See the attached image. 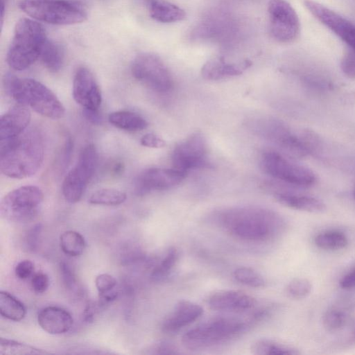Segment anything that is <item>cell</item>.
Returning <instances> with one entry per match:
<instances>
[{"instance_id": "cell-48", "label": "cell", "mask_w": 355, "mask_h": 355, "mask_svg": "<svg viewBox=\"0 0 355 355\" xmlns=\"http://www.w3.org/2000/svg\"><path fill=\"white\" fill-rule=\"evenodd\" d=\"M6 0H1V24H3V17H4V13H5V10H6Z\"/></svg>"}, {"instance_id": "cell-15", "label": "cell", "mask_w": 355, "mask_h": 355, "mask_svg": "<svg viewBox=\"0 0 355 355\" xmlns=\"http://www.w3.org/2000/svg\"><path fill=\"white\" fill-rule=\"evenodd\" d=\"M187 173L174 168H150L141 172L135 182V192L144 196L154 191H163L180 184Z\"/></svg>"}, {"instance_id": "cell-17", "label": "cell", "mask_w": 355, "mask_h": 355, "mask_svg": "<svg viewBox=\"0 0 355 355\" xmlns=\"http://www.w3.org/2000/svg\"><path fill=\"white\" fill-rule=\"evenodd\" d=\"M270 191L279 203L288 208L310 213H321L326 210L325 204L320 199L286 187L270 186Z\"/></svg>"}, {"instance_id": "cell-7", "label": "cell", "mask_w": 355, "mask_h": 355, "mask_svg": "<svg viewBox=\"0 0 355 355\" xmlns=\"http://www.w3.org/2000/svg\"><path fill=\"white\" fill-rule=\"evenodd\" d=\"M18 8L33 19L53 25H73L87 18L84 4L76 0H20Z\"/></svg>"}, {"instance_id": "cell-47", "label": "cell", "mask_w": 355, "mask_h": 355, "mask_svg": "<svg viewBox=\"0 0 355 355\" xmlns=\"http://www.w3.org/2000/svg\"><path fill=\"white\" fill-rule=\"evenodd\" d=\"M83 112H84L85 117L92 123H101L102 119L98 112V110H93L84 109Z\"/></svg>"}, {"instance_id": "cell-36", "label": "cell", "mask_w": 355, "mask_h": 355, "mask_svg": "<svg viewBox=\"0 0 355 355\" xmlns=\"http://www.w3.org/2000/svg\"><path fill=\"white\" fill-rule=\"evenodd\" d=\"M340 69L345 76L355 79V49L346 48L340 60Z\"/></svg>"}, {"instance_id": "cell-5", "label": "cell", "mask_w": 355, "mask_h": 355, "mask_svg": "<svg viewBox=\"0 0 355 355\" xmlns=\"http://www.w3.org/2000/svg\"><path fill=\"white\" fill-rule=\"evenodd\" d=\"M47 40L45 29L37 21L20 19L6 54L9 67L16 71L29 68L40 58Z\"/></svg>"}, {"instance_id": "cell-38", "label": "cell", "mask_w": 355, "mask_h": 355, "mask_svg": "<svg viewBox=\"0 0 355 355\" xmlns=\"http://www.w3.org/2000/svg\"><path fill=\"white\" fill-rule=\"evenodd\" d=\"M95 284L99 294L110 292L116 286V280L109 274H100L95 279Z\"/></svg>"}, {"instance_id": "cell-30", "label": "cell", "mask_w": 355, "mask_h": 355, "mask_svg": "<svg viewBox=\"0 0 355 355\" xmlns=\"http://www.w3.org/2000/svg\"><path fill=\"white\" fill-rule=\"evenodd\" d=\"M180 259V251L175 247L170 248L164 258L153 268L150 277L159 282L166 278L173 271Z\"/></svg>"}, {"instance_id": "cell-14", "label": "cell", "mask_w": 355, "mask_h": 355, "mask_svg": "<svg viewBox=\"0 0 355 355\" xmlns=\"http://www.w3.org/2000/svg\"><path fill=\"white\" fill-rule=\"evenodd\" d=\"M309 12L337 35L348 47L355 49V25L328 7L314 0H304Z\"/></svg>"}, {"instance_id": "cell-42", "label": "cell", "mask_w": 355, "mask_h": 355, "mask_svg": "<svg viewBox=\"0 0 355 355\" xmlns=\"http://www.w3.org/2000/svg\"><path fill=\"white\" fill-rule=\"evenodd\" d=\"M142 146L148 148H162L165 146L164 141L153 133H147L140 139Z\"/></svg>"}, {"instance_id": "cell-43", "label": "cell", "mask_w": 355, "mask_h": 355, "mask_svg": "<svg viewBox=\"0 0 355 355\" xmlns=\"http://www.w3.org/2000/svg\"><path fill=\"white\" fill-rule=\"evenodd\" d=\"M340 286L345 289L355 288V266L341 278Z\"/></svg>"}, {"instance_id": "cell-33", "label": "cell", "mask_w": 355, "mask_h": 355, "mask_svg": "<svg viewBox=\"0 0 355 355\" xmlns=\"http://www.w3.org/2000/svg\"><path fill=\"white\" fill-rule=\"evenodd\" d=\"M233 277L236 282L250 287L261 288L266 284L263 276L250 267L241 266L236 268L233 272Z\"/></svg>"}, {"instance_id": "cell-12", "label": "cell", "mask_w": 355, "mask_h": 355, "mask_svg": "<svg viewBox=\"0 0 355 355\" xmlns=\"http://www.w3.org/2000/svg\"><path fill=\"white\" fill-rule=\"evenodd\" d=\"M269 30L272 37L280 43L295 41L300 30L298 15L286 0H270L268 3Z\"/></svg>"}, {"instance_id": "cell-46", "label": "cell", "mask_w": 355, "mask_h": 355, "mask_svg": "<svg viewBox=\"0 0 355 355\" xmlns=\"http://www.w3.org/2000/svg\"><path fill=\"white\" fill-rule=\"evenodd\" d=\"M97 312V306L95 304L89 303L83 313V320L85 322H92Z\"/></svg>"}, {"instance_id": "cell-13", "label": "cell", "mask_w": 355, "mask_h": 355, "mask_svg": "<svg viewBox=\"0 0 355 355\" xmlns=\"http://www.w3.org/2000/svg\"><path fill=\"white\" fill-rule=\"evenodd\" d=\"M172 167L188 173L191 170L206 167L208 148L205 137L195 132L180 142L171 154Z\"/></svg>"}, {"instance_id": "cell-26", "label": "cell", "mask_w": 355, "mask_h": 355, "mask_svg": "<svg viewBox=\"0 0 355 355\" xmlns=\"http://www.w3.org/2000/svg\"><path fill=\"white\" fill-rule=\"evenodd\" d=\"M1 315L10 320L18 322L24 319L26 309L24 304L10 293L0 292Z\"/></svg>"}, {"instance_id": "cell-40", "label": "cell", "mask_w": 355, "mask_h": 355, "mask_svg": "<svg viewBox=\"0 0 355 355\" xmlns=\"http://www.w3.org/2000/svg\"><path fill=\"white\" fill-rule=\"evenodd\" d=\"M34 270V263L30 260L25 259L17 264L15 272L17 278L25 280L33 275Z\"/></svg>"}, {"instance_id": "cell-22", "label": "cell", "mask_w": 355, "mask_h": 355, "mask_svg": "<svg viewBox=\"0 0 355 355\" xmlns=\"http://www.w3.org/2000/svg\"><path fill=\"white\" fill-rule=\"evenodd\" d=\"M251 65L248 60L230 63L223 57L216 56L207 60L202 67L201 74L205 79L216 80L239 76Z\"/></svg>"}, {"instance_id": "cell-1", "label": "cell", "mask_w": 355, "mask_h": 355, "mask_svg": "<svg viewBox=\"0 0 355 355\" xmlns=\"http://www.w3.org/2000/svg\"><path fill=\"white\" fill-rule=\"evenodd\" d=\"M217 223L232 236L248 242H265L282 234L286 227L283 217L268 208L237 206L217 211Z\"/></svg>"}, {"instance_id": "cell-2", "label": "cell", "mask_w": 355, "mask_h": 355, "mask_svg": "<svg viewBox=\"0 0 355 355\" xmlns=\"http://www.w3.org/2000/svg\"><path fill=\"white\" fill-rule=\"evenodd\" d=\"M44 144L35 129L25 130L10 140L0 141V170L7 177L24 179L34 175L44 159Z\"/></svg>"}, {"instance_id": "cell-50", "label": "cell", "mask_w": 355, "mask_h": 355, "mask_svg": "<svg viewBox=\"0 0 355 355\" xmlns=\"http://www.w3.org/2000/svg\"><path fill=\"white\" fill-rule=\"evenodd\" d=\"M148 1H149V3H150V1H153V0H148Z\"/></svg>"}, {"instance_id": "cell-9", "label": "cell", "mask_w": 355, "mask_h": 355, "mask_svg": "<svg viewBox=\"0 0 355 355\" xmlns=\"http://www.w3.org/2000/svg\"><path fill=\"white\" fill-rule=\"evenodd\" d=\"M42 191L34 185L15 189L3 196L0 202V214L4 219L24 222L33 218L43 202Z\"/></svg>"}, {"instance_id": "cell-49", "label": "cell", "mask_w": 355, "mask_h": 355, "mask_svg": "<svg viewBox=\"0 0 355 355\" xmlns=\"http://www.w3.org/2000/svg\"><path fill=\"white\" fill-rule=\"evenodd\" d=\"M353 195H354V198L355 199V188H354V191H353Z\"/></svg>"}, {"instance_id": "cell-41", "label": "cell", "mask_w": 355, "mask_h": 355, "mask_svg": "<svg viewBox=\"0 0 355 355\" xmlns=\"http://www.w3.org/2000/svg\"><path fill=\"white\" fill-rule=\"evenodd\" d=\"M49 285V277L46 274L39 272L33 274L31 278L33 290L38 294L44 293Z\"/></svg>"}, {"instance_id": "cell-16", "label": "cell", "mask_w": 355, "mask_h": 355, "mask_svg": "<svg viewBox=\"0 0 355 355\" xmlns=\"http://www.w3.org/2000/svg\"><path fill=\"white\" fill-rule=\"evenodd\" d=\"M72 93L75 101L84 109L98 110L102 101L101 92L94 74L88 68L81 66L76 69Z\"/></svg>"}, {"instance_id": "cell-29", "label": "cell", "mask_w": 355, "mask_h": 355, "mask_svg": "<svg viewBox=\"0 0 355 355\" xmlns=\"http://www.w3.org/2000/svg\"><path fill=\"white\" fill-rule=\"evenodd\" d=\"M60 245L65 254L70 257H78L84 252L86 243L84 237L79 232L68 230L61 234Z\"/></svg>"}, {"instance_id": "cell-34", "label": "cell", "mask_w": 355, "mask_h": 355, "mask_svg": "<svg viewBox=\"0 0 355 355\" xmlns=\"http://www.w3.org/2000/svg\"><path fill=\"white\" fill-rule=\"evenodd\" d=\"M312 290L311 282L306 279L297 278L291 281L286 286L288 295L296 300H300L308 296Z\"/></svg>"}, {"instance_id": "cell-10", "label": "cell", "mask_w": 355, "mask_h": 355, "mask_svg": "<svg viewBox=\"0 0 355 355\" xmlns=\"http://www.w3.org/2000/svg\"><path fill=\"white\" fill-rule=\"evenodd\" d=\"M132 76L148 89L166 93L173 87L170 71L162 60L151 53L137 55L131 64Z\"/></svg>"}, {"instance_id": "cell-24", "label": "cell", "mask_w": 355, "mask_h": 355, "mask_svg": "<svg viewBox=\"0 0 355 355\" xmlns=\"http://www.w3.org/2000/svg\"><path fill=\"white\" fill-rule=\"evenodd\" d=\"M108 121L114 126L130 132L140 131L148 126V122L141 116L126 110L110 113Z\"/></svg>"}, {"instance_id": "cell-27", "label": "cell", "mask_w": 355, "mask_h": 355, "mask_svg": "<svg viewBox=\"0 0 355 355\" xmlns=\"http://www.w3.org/2000/svg\"><path fill=\"white\" fill-rule=\"evenodd\" d=\"M251 353L255 355H297L296 349L269 339L254 341L250 347Z\"/></svg>"}, {"instance_id": "cell-8", "label": "cell", "mask_w": 355, "mask_h": 355, "mask_svg": "<svg viewBox=\"0 0 355 355\" xmlns=\"http://www.w3.org/2000/svg\"><path fill=\"white\" fill-rule=\"evenodd\" d=\"M260 164L268 175L290 187H309L316 181L315 174L311 169L277 151L264 152Z\"/></svg>"}, {"instance_id": "cell-32", "label": "cell", "mask_w": 355, "mask_h": 355, "mask_svg": "<svg viewBox=\"0 0 355 355\" xmlns=\"http://www.w3.org/2000/svg\"><path fill=\"white\" fill-rule=\"evenodd\" d=\"M127 198L126 194L115 189H101L94 192L89 198L88 202L93 205H119L123 203Z\"/></svg>"}, {"instance_id": "cell-37", "label": "cell", "mask_w": 355, "mask_h": 355, "mask_svg": "<svg viewBox=\"0 0 355 355\" xmlns=\"http://www.w3.org/2000/svg\"><path fill=\"white\" fill-rule=\"evenodd\" d=\"M60 271L64 286L69 290L74 289L77 285V281L71 266L67 262L62 261L60 263Z\"/></svg>"}, {"instance_id": "cell-45", "label": "cell", "mask_w": 355, "mask_h": 355, "mask_svg": "<svg viewBox=\"0 0 355 355\" xmlns=\"http://www.w3.org/2000/svg\"><path fill=\"white\" fill-rule=\"evenodd\" d=\"M118 296L117 291L112 290L110 292L98 295L99 306H105L116 299Z\"/></svg>"}, {"instance_id": "cell-11", "label": "cell", "mask_w": 355, "mask_h": 355, "mask_svg": "<svg viewBox=\"0 0 355 355\" xmlns=\"http://www.w3.org/2000/svg\"><path fill=\"white\" fill-rule=\"evenodd\" d=\"M98 163V154L93 144L85 146L81 150L75 166L64 177L62 191L70 203L78 202L94 175Z\"/></svg>"}, {"instance_id": "cell-39", "label": "cell", "mask_w": 355, "mask_h": 355, "mask_svg": "<svg viewBox=\"0 0 355 355\" xmlns=\"http://www.w3.org/2000/svg\"><path fill=\"white\" fill-rule=\"evenodd\" d=\"M42 230V224L37 223L27 232L25 237V243L28 250L33 252L37 249Z\"/></svg>"}, {"instance_id": "cell-18", "label": "cell", "mask_w": 355, "mask_h": 355, "mask_svg": "<svg viewBox=\"0 0 355 355\" xmlns=\"http://www.w3.org/2000/svg\"><path fill=\"white\" fill-rule=\"evenodd\" d=\"M203 308L190 300H180L162 322V330L168 334L179 331L203 314Z\"/></svg>"}, {"instance_id": "cell-25", "label": "cell", "mask_w": 355, "mask_h": 355, "mask_svg": "<svg viewBox=\"0 0 355 355\" xmlns=\"http://www.w3.org/2000/svg\"><path fill=\"white\" fill-rule=\"evenodd\" d=\"M43 65L52 73L59 71L64 60L62 46L55 41L47 40L40 57Z\"/></svg>"}, {"instance_id": "cell-4", "label": "cell", "mask_w": 355, "mask_h": 355, "mask_svg": "<svg viewBox=\"0 0 355 355\" xmlns=\"http://www.w3.org/2000/svg\"><path fill=\"white\" fill-rule=\"evenodd\" d=\"M3 85L7 93L17 103L30 107L37 114L53 120L64 115L65 109L60 101L42 83L8 73L4 76Z\"/></svg>"}, {"instance_id": "cell-21", "label": "cell", "mask_w": 355, "mask_h": 355, "mask_svg": "<svg viewBox=\"0 0 355 355\" xmlns=\"http://www.w3.org/2000/svg\"><path fill=\"white\" fill-rule=\"evenodd\" d=\"M37 322L40 327L50 334H62L72 327L73 320L67 310L54 306H46L38 313Z\"/></svg>"}, {"instance_id": "cell-31", "label": "cell", "mask_w": 355, "mask_h": 355, "mask_svg": "<svg viewBox=\"0 0 355 355\" xmlns=\"http://www.w3.org/2000/svg\"><path fill=\"white\" fill-rule=\"evenodd\" d=\"M49 354L48 352L28 344L3 338L0 339L1 355H43Z\"/></svg>"}, {"instance_id": "cell-35", "label": "cell", "mask_w": 355, "mask_h": 355, "mask_svg": "<svg viewBox=\"0 0 355 355\" xmlns=\"http://www.w3.org/2000/svg\"><path fill=\"white\" fill-rule=\"evenodd\" d=\"M345 322V315L343 312L337 309H330L323 315L322 323L324 327L329 331H335L341 329Z\"/></svg>"}, {"instance_id": "cell-44", "label": "cell", "mask_w": 355, "mask_h": 355, "mask_svg": "<svg viewBox=\"0 0 355 355\" xmlns=\"http://www.w3.org/2000/svg\"><path fill=\"white\" fill-rule=\"evenodd\" d=\"M154 350L156 351L155 354H175L178 353L175 346L166 342H162L158 344L154 348Z\"/></svg>"}, {"instance_id": "cell-23", "label": "cell", "mask_w": 355, "mask_h": 355, "mask_svg": "<svg viewBox=\"0 0 355 355\" xmlns=\"http://www.w3.org/2000/svg\"><path fill=\"white\" fill-rule=\"evenodd\" d=\"M149 12L152 19L161 23L180 21L186 17V12L183 9L164 0H153L150 1Z\"/></svg>"}, {"instance_id": "cell-20", "label": "cell", "mask_w": 355, "mask_h": 355, "mask_svg": "<svg viewBox=\"0 0 355 355\" xmlns=\"http://www.w3.org/2000/svg\"><path fill=\"white\" fill-rule=\"evenodd\" d=\"M31 119L28 106L17 103L12 106L0 119V141L10 140L21 135Z\"/></svg>"}, {"instance_id": "cell-28", "label": "cell", "mask_w": 355, "mask_h": 355, "mask_svg": "<svg viewBox=\"0 0 355 355\" xmlns=\"http://www.w3.org/2000/svg\"><path fill=\"white\" fill-rule=\"evenodd\" d=\"M315 245L325 250H339L348 244L346 235L340 231L329 230L318 234L314 239Z\"/></svg>"}, {"instance_id": "cell-6", "label": "cell", "mask_w": 355, "mask_h": 355, "mask_svg": "<svg viewBox=\"0 0 355 355\" xmlns=\"http://www.w3.org/2000/svg\"><path fill=\"white\" fill-rule=\"evenodd\" d=\"M245 329L246 322L239 318L216 316L187 331L182 336V343L191 350L203 349L234 338Z\"/></svg>"}, {"instance_id": "cell-19", "label": "cell", "mask_w": 355, "mask_h": 355, "mask_svg": "<svg viewBox=\"0 0 355 355\" xmlns=\"http://www.w3.org/2000/svg\"><path fill=\"white\" fill-rule=\"evenodd\" d=\"M207 303L210 309L214 311L242 312L253 308L256 304V300L243 291L221 290L211 294Z\"/></svg>"}, {"instance_id": "cell-3", "label": "cell", "mask_w": 355, "mask_h": 355, "mask_svg": "<svg viewBox=\"0 0 355 355\" xmlns=\"http://www.w3.org/2000/svg\"><path fill=\"white\" fill-rule=\"evenodd\" d=\"M248 128L256 135L272 143L292 159H300L315 153L320 148V139L309 130L297 134L284 121L268 116L250 119Z\"/></svg>"}]
</instances>
